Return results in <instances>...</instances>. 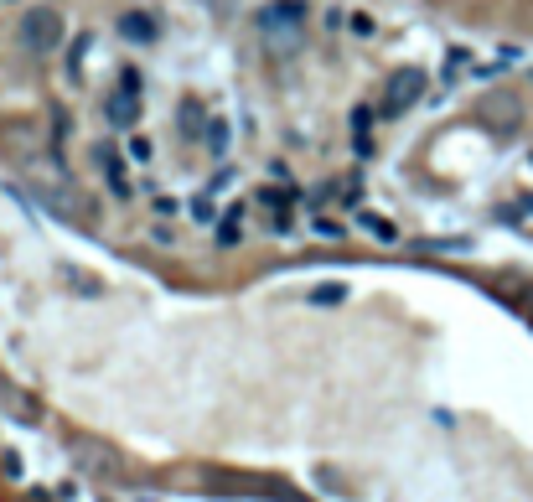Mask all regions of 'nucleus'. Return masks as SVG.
Here are the masks:
<instances>
[{"label":"nucleus","instance_id":"f257e3e1","mask_svg":"<svg viewBox=\"0 0 533 502\" xmlns=\"http://www.w3.org/2000/svg\"><path fill=\"white\" fill-rule=\"evenodd\" d=\"M259 37L270 42L275 52H290V47H301V32H306V0H264L259 16Z\"/></svg>","mask_w":533,"mask_h":502},{"label":"nucleus","instance_id":"f03ea898","mask_svg":"<svg viewBox=\"0 0 533 502\" xmlns=\"http://www.w3.org/2000/svg\"><path fill=\"white\" fill-rule=\"evenodd\" d=\"M16 37H21V47H26V52H37V57H52L57 47H63L68 26H63V16H57L52 6H37V11H26V16H21Z\"/></svg>","mask_w":533,"mask_h":502},{"label":"nucleus","instance_id":"7ed1b4c3","mask_svg":"<svg viewBox=\"0 0 533 502\" xmlns=\"http://www.w3.org/2000/svg\"><path fill=\"white\" fill-rule=\"evenodd\" d=\"M425 88H430L425 68H394L389 83H383V104H378V109L394 120V114H404V109H414V104L425 99Z\"/></svg>","mask_w":533,"mask_h":502},{"label":"nucleus","instance_id":"20e7f679","mask_svg":"<svg viewBox=\"0 0 533 502\" xmlns=\"http://www.w3.org/2000/svg\"><path fill=\"white\" fill-rule=\"evenodd\" d=\"M42 202H47V213H57L63 223H88V202H83L73 187H47Z\"/></svg>","mask_w":533,"mask_h":502},{"label":"nucleus","instance_id":"39448f33","mask_svg":"<svg viewBox=\"0 0 533 502\" xmlns=\"http://www.w3.org/2000/svg\"><path fill=\"white\" fill-rule=\"evenodd\" d=\"M104 114H109L114 130H135V125H140V99L125 94V88H114V94L104 99Z\"/></svg>","mask_w":533,"mask_h":502},{"label":"nucleus","instance_id":"423d86ee","mask_svg":"<svg viewBox=\"0 0 533 502\" xmlns=\"http://www.w3.org/2000/svg\"><path fill=\"white\" fill-rule=\"evenodd\" d=\"M120 37L135 42V47H151V42L161 37V26H156L151 11H125V16H120Z\"/></svg>","mask_w":533,"mask_h":502},{"label":"nucleus","instance_id":"0eeeda50","mask_svg":"<svg viewBox=\"0 0 533 502\" xmlns=\"http://www.w3.org/2000/svg\"><path fill=\"white\" fill-rule=\"evenodd\" d=\"M207 125H213V120H207V109H202L197 99H182V104H176V130H182L187 140H202Z\"/></svg>","mask_w":533,"mask_h":502},{"label":"nucleus","instance_id":"6e6552de","mask_svg":"<svg viewBox=\"0 0 533 502\" xmlns=\"http://www.w3.org/2000/svg\"><path fill=\"white\" fill-rule=\"evenodd\" d=\"M228 120H223V114H213V125H207V135H202V145H207V151H213V156H228Z\"/></svg>","mask_w":533,"mask_h":502},{"label":"nucleus","instance_id":"1a4fd4ad","mask_svg":"<svg viewBox=\"0 0 533 502\" xmlns=\"http://www.w3.org/2000/svg\"><path fill=\"white\" fill-rule=\"evenodd\" d=\"M239 223H244V208H233V213H228V218H223V223L213 228V233H218V244H223V249H233V244H239V233H244Z\"/></svg>","mask_w":533,"mask_h":502},{"label":"nucleus","instance_id":"9d476101","mask_svg":"<svg viewBox=\"0 0 533 502\" xmlns=\"http://www.w3.org/2000/svg\"><path fill=\"white\" fill-rule=\"evenodd\" d=\"M342 301H347V285H332V280H327V285L311 290V306H342Z\"/></svg>","mask_w":533,"mask_h":502},{"label":"nucleus","instance_id":"9b49d317","mask_svg":"<svg viewBox=\"0 0 533 502\" xmlns=\"http://www.w3.org/2000/svg\"><path fill=\"white\" fill-rule=\"evenodd\" d=\"M363 228L373 233V239H383V244H394V239H399V228H394L389 218H378V213H363Z\"/></svg>","mask_w":533,"mask_h":502},{"label":"nucleus","instance_id":"f8f14e48","mask_svg":"<svg viewBox=\"0 0 533 502\" xmlns=\"http://www.w3.org/2000/svg\"><path fill=\"white\" fill-rule=\"evenodd\" d=\"M347 26H352L358 37H373V16H363V11H352V16H347Z\"/></svg>","mask_w":533,"mask_h":502},{"label":"nucleus","instance_id":"ddd939ff","mask_svg":"<svg viewBox=\"0 0 533 502\" xmlns=\"http://www.w3.org/2000/svg\"><path fill=\"white\" fill-rule=\"evenodd\" d=\"M316 233H321V239H342V233H347V228H342L337 218H321V223H316Z\"/></svg>","mask_w":533,"mask_h":502},{"label":"nucleus","instance_id":"4468645a","mask_svg":"<svg viewBox=\"0 0 533 502\" xmlns=\"http://www.w3.org/2000/svg\"><path fill=\"white\" fill-rule=\"evenodd\" d=\"M94 161H99V166H104V171L114 176V151H109V145H104V140H99V151H94ZM114 182H120V176H114Z\"/></svg>","mask_w":533,"mask_h":502},{"label":"nucleus","instance_id":"2eb2a0df","mask_svg":"<svg viewBox=\"0 0 533 502\" xmlns=\"http://www.w3.org/2000/svg\"><path fill=\"white\" fill-rule=\"evenodd\" d=\"M120 88H125V94H135V99H140V88H145V83H140V73H135V68H125V78H120Z\"/></svg>","mask_w":533,"mask_h":502},{"label":"nucleus","instance_id":"dca6fc26","mask_svg":"<svg viewBox=\"0 0 533 502\" xmlns=\"http://www.w3.org/2000/svg\"><path fill=\"white\" fill-rule=\"evenodd\" d=\"M130 156H135V161H151V140L135 135V140H130Z\"/></svg>","mask_w":533,"mask_h":502}]
</instances>
